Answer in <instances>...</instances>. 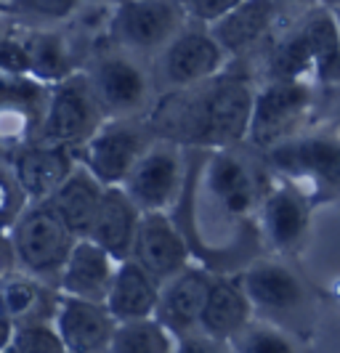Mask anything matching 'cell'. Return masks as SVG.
I'll use <instances>...</instances> for the list:
<instances>
[{
    "mask_svg": "<svg viewBox=\"0 0 340 353\" xmlns=\"http://www.w3.org/2000/svg\"><path fill=\"white\" fill-rule=\"evenodd\" d=\"M11 27H14V17L11 14H0V40L11 32Z\"/></svg>",
    "mask_w": 340,
    "mask_h": 353,
    "instance_id": "8d00e7d4",
    "label": "cell"
},
{
    "mask_svg": "<svg viewBox=\"0 0 340 353\" xmlns=\"http://www.w3.org/2000/svg\"><path fill=\"white\" fill-rule=\"evenodd\" d=\"M229 345L234 353H295L290 337L263 321H250L229 340Z\"/></svg>",
    "mask_w": 340,
    "mask_h": 353,
    "instance_id": "f546056e",
    "label": "cell"
},
{
    "mask_svg": "<svg viewBox=\"0 0 340 353\" xmlns=\"http://www.w3.org/2000/svg\"><path fill=\"white\" fill-rule=\"evenodd\" d=\"M104 192H107V186L93 176L86 165L77 162V168L72 170V176L59 186V192L48 199V205L64 221V226L77 239H83L93 229V221L99 215Z\"/></svg>",
    "mask_w": 340,
    "mask_h": 353,
    "instance_id": "603a6c76",
    "label": "cell"
},
{
    "mask_svg": "<svg viewBox=\"0 0 340 353\" xmlns=\"http://www.w3.org/2000/svg\"><path fill=\"white\" fill-rule=\"evenodd\" d=\"M120 261H114L104 248L90 239H77L70 252V261L61 271L59 292L90 303H104L109 287L114 282Z\"/></svg>",
    "mask_w": 340,
    "mask_h": 353,
    "instance_id": "d6986e66",
    "label": "cell"
},
{
    "mask_svg": "<svg viewBox=\"0 0 340 353\" xmlns=\"http://www.w3.org/2000/svg\"><path fill=\"white\" fill-rule=\"evenodd\" d=\"M83 70L107 120H146L162 96L154 61L114 43L99 48Z\"/></svg>",
    "mask_w": 340,
    "mask_h": 353,
    "instance_id": "7a4b0ae2",
    "label": "cell"
},
{
    "mask_svg": "<svg viewBox=\"0 0 340 353\" xmlns=\"http://www.w3.org/2000/svg\"><path fill=\"white\" fill-rule=\"evenodd\" d=\"M27 205L30 202H27V196L21 194L17 178L8 168V159H0V231L3 234L14 226V221L21 215V210Z\"/></svg>",
    "mask_w": 340,
    "mask_h": 353,
    "instance_id": "1f68e13d",
    "label": "cell"
},
{
    "mask_svg": "<svg viewBox=\"0 0 340 353\" xmlns=\"http://www.w3.org/2000/svg\"><path fill=\"white\" fill-rule=\"evenodd\" d=\"M338 48L340 30L332 11L317 14L271 51V80H301L306 72L319 70Z\"/></svg>",
    "mask_w": 340,
    "mask_h": 353,
    "instance_id": "30bf717a",
    "label": "cell"
},
{
    "mask_svg": "<svg viewBox=\"0 0 340 353\" xmlns=\"http://www.w3.org/2000/svg\"><path fill=\"white\" fill-rule=\"evenodd\" d=\"M3 353H19V351H14V348H8V351H3Z\"/></svg>",
    "mask_w": 340,
    "mask_h": 353,
    "instance_id": "b9f144b4",
    "label": "cell"
},
{
    "mask_svg": "<svg viewBox=\"0 0 340 353\" xmlns=\"http://www.w3.org/2000/svg\"><path fill=\"white\" fill-rule=\"evenodd\" d=\"M27 59H30V74L46 83V85H59L72 74L83 72V59L74 51L70 35L64 27H30L17 21Z\"/></svg>",
    "mask_w": 340,
    "mask_h": 353,
    "instance_id": "e0dca14e",
    "label": "cell"
},
{
    "mask_svg": "<svg viewBox=\"0 0 340 353\" xmlns=\"http://www.w3.org/2000/svg\"><path fill=\"white\" fill-rule=\"evenodd\" d=\"M3 3H6V6H8V8H11V3H14V0H3Z\"/></svg>",
    "mask_w": 340,
    "mask_h": 353,
    "instance_id": "60d3db41",
    "label": "cell"
},
{
    "mask_svg": "<svg viewBox=\"0 0 340 353\" xmlns=\"http://www.w3.org/2000/svg\"><path fill=\"white\" fill-rule=\"evenodd\" d=\"M51 88L32 74L0 72V149L6 154L40 141L51 104Z\"/></svg>",
    "mask_w": 340,
    "mask_h": 353,
    "instance_id": "9c48e42d",
    "label": "cell"
},
{
    "mask_svg": "<svg viewBox=\"0 0 340 353\" xmlns=\"http://www.w3.org/2000/svg\"><path fill=\"white\" fill-rule=\"evenodd\" d=\"M252 106L250 83L221 72L202 85L162 93L146 120L157 139L186 149H232L250 133Z\"/></svg>",
    "mask_w": 340,
    "mask_h": 353,
    "instance_id": "6da1fadb",
    "label": "cell"
},
{
    "mask_svg": "<svg viewBox=\"0 0 340 353\" xmlns=\"http://www.w3.org/2000/svg\"><path fill=\"white\" fill-rule=\"evenodd\" d=\"M86 0H14L11 17L30 27H64Z\"/></svg>",
    "mask_w": 340,
    "mask_h": 353,
    "instance_id": "f1b7e54d",
    "label": "cell"
},
{
    "mask_svg": "<svg viewBox=\"0 0 340 353\" xmlns=\"http://www.w3.org/2000/svg\"><path fill=\"white\" fill-rule=\"evenodd\" d=\"M59 298L61 292L54 284L43 282L32 274H24L14 265L0 274V303L17 327L54 321Z\"/></svg>",
    "mask_w": 340,
    "mask_h": 353,
    "instance_id": "44dd1931",
    "label": "cell"
},
{
    "mask_svg": "<svg viewBox=\"0 0 340 353\" xmlns=\"http://www.w3.org/2000/svg\"><path fill=\"white\" fill-rule=\"evenodd\" d=\"M186 152V146L157 136L149 143L139 165L123 183V189L143 212H170L183 199L189 181Z\"/></svg>",
    "mask_w": 340,
    "mask_h": 353,
    "instance_id": "277c9868",
    "label": "cell"
},
{
    "mask_svg": "<svg viewBox=\"0 0 340 353\" xmlns=\"http://www.w3.org/2000/svg\"><path fill=\"white\" fill-rule=\"evenodd\" d=\"M6 159L27 202H48L77 168V157L72 149L46 141L27 143L6 154Z\"/></svg>",
    "mask_w": 340,
    "mask_h": 353,
    "instance_id": "4fadbf2b",
    "label": "cell"
},
{
    "mask_svg": "<svg viewBox=\"0 0 340 353\" xmlns=\"http://www.w3.org/2000/svg\"><path fill=\"white\" fill-rule=\"evenodd\" d=\"M279 0H242L223 19L210 24V32L229 56L250 51L274 27Z\"/></svg>",
    "mask_w": 340,
    "mask_h": 353,
    "instance_id": "d4e9b609",
    "label": "cell"
},
{
    "mask_svg": "<svg viewBox=\"0 0 340 353\" xmlns=\"http://www.w3.org/2000/svg\"><path fill=\"white\" fill-rule=\"evenodd\" d=\"M14 332H17V324L11 321V316L6 314V308H3V303H0V353L11 348Z\"/></svg>",
    "mask_w": 340,
    "mask_h": 353,
    "instance_id": "d590c367",
    "label": "cell"
},
{
    "mask_svg": "<svg viewBox=\"0 0 340 353\" xmlns=\"http://www.w3.org/2000/svg\"><path fill=\"white\" fill-rule=\"evenodd\" d=\"M311 104V90L303 80H271L266 88L255 90V106L248 141L261 149H274L287 141L292 125L301 120Z\"/></svg>",
    "mask_w": 340,
    "mask_h": 353,
    "instance_id": "8fae6325",
    "label": "cell"
},
{
    "mask_svg": "<svg viewBox=\"0 0 340 353\" xmlns=\"http://www.w3.org/2000/svg\"><path fill=\"white\" fill-rule=\"evenodd\" d=\"M141 218L143 210L130 199V194L123 186H107L99 215L93 221V229L83 239L96 242L99 248L107 250L114 261L123 263L133 255V245H136V236H139Z\"/></svg>",
    "mask_w": 340,
    "mask_h": 353,
    "instance_id": "ac0fdd59",
    "label": "cell"
},
{
    "mask_svg": "<svg viewBox=\"0 0 340 353\" xmlns=\"http://www.w3.org/2000/svg\"><path fill=\"white\" fill-rule=\"evenodd\" d=\"M210 287H213V276L205 268L186 265L181 274L162 284L160 305H157L154 319L176 337L199 332V321H202V311L208 305Z\"/></svg>",
    "mask_w": 340,
    "mask_h": 353,
    "instance_id": "9a60e30c",
    "label": "cell"
},
{
    "mask_svg": "<svg viewBox=\"0 0 340 353\" xmlns=\"http://www.w3.org/2000/svg\"><path fill=\"white\" fill-rule=\"evenodd\" d=\"M189 21L181 0H117L112 43L154 61Z\"/></svg>",
    "mask_w": 340,
    "mask_h": 353,
    "instance_id": "5b68a950",
    "label": "cell"
},
{
    "mask_svg": "<svg viewBox=\"0 0 340 353\" xmlns=\"http://www.w3.org/2000/svg\"><path fill=\"white\" fill-rule=\"evenodd\" d=\"M261 223L277 250H292L301 245L308 231V208L303 196L290 186H279L261 202Z\"/></svg>",
    "mask_w": 340,
    "mask_h": 353,
    "instance_id": "4316f807",
    "label": "cell"
},
{
    "mask_svg": "<svg viewBox=\"0 0 340 353\" xmlns=\"http://www.w3.org/2000/svg\"><path fill=\"white\" fill-rule=\"evenodd\" d=\"M271 165L290 176H311L327 186H340V141L338 139H303L282 141L269 149Z\"/></svg>",
    "mask_w": 340,
    "mask_h": 353,
    "instance_id": "7402d4cb",
    "label": "cell"
},
{
    "mask_svg": "<svg viewBox=\"0 0 340 353\" xmlns=\"http://www.w3.org/2000/svg\"><path fill=\"white\" fill-rule=\"evenodd\" d=\"M208 162L202 165L205 192L226 218H245L258 205V181L250 165L232 149H205Z\"/></svg>",
    "mask_w": 340,
    "mask_h": 353,
    "instance_id": "5bb4252c",
    "label": "cell"
},
{
    "mask_svg": "<svg viewBox=\"0 0 340 353\" xmlns=\"http://www.w3.org/2000/svg\"><path fill=\"white\" fill-rule=\"evenodd\" d=\"M11 348L19 353H70V348L61 340L54 321H40V324H21V327H17Z\"/></svg>",
    "mask_w": 340,
    "mask_h": 353,
    "instance_id": "4dcf8cb0",
    "label": "cell"
},
{
    "mask_svg": "<svg viewBox=\"0 0 340 353\" xmlns=\"http://www.w3.org/2000/svg\"><path fill=\"white\" fill-rule=\"evenodd\" d=\"M332 17H335V21H338V30H340V8H332Z\"/></svg>",
    "mask_w": 340,
    "mask_h": 353,
    "instance_id": "ab89813d",
    "label": "cell"
},
{
    "mask_svg": "<svg viewBox=\"0 0 340 353\" xmlns=\"http://www.w3.org/2000/svg\"><path fill=\"white\" fill-rule=\"evenodd\" d=\"M173 353H226V348H223L221 340H213V337L202 335V332H192L186 337H179Z\"/></svg>",
    "mask_w": 340,
    "mask_h": 353,
    "instance_id": "e575fe53",
    "label": "cell"
},
{
    "mask_svg": "<svg viewBox=\"0 0 340 353\" xmlns=\"http://www.w3.org/2000/svg\"><path fill=\"white\" fill-rule=\"evenodd\" d=\"M130 258L165 284L192 265V245L170 212H143Z\"/></svg>",
    "mask_w": 340,
    "mask_h": 353,
    "instance_id": "7c38bea8",
    "label": "cell"
},
{
    "mask_svg": "<svg viewBox=\"0 0 340 353\" xmlns=\"http://www.w3.org/2000/svg\"><path fill=\"white\" fill-rule=\"evenodd\" d=\"M3 154H6V152H3V149H0V157H3Z\"/></svg>",
    "mask_w": 340,
    "mask_h": 353,
    "instance_id": "7bdbcfd3",
    "label": "cell"
},
{
    "mask_svg": "<svg viewBox=\"0 0 340 353\" xmlns=\"http://www.w3.org/2000/svg\"><path fill=\"white\" fill-rule=\"evenodd\" d=\"M181 3H183V8H186L192 21L210 27L218 19L226 17L234 6H239L242 0H181Z\"/></svg>",
    "mask_w": 340,
    "mask_h": 353,
    "instance_id": "836d02e7",
    "label": "cell"
},
{
    "mask_svg": "<svg viewBox=\"0 0 340 353\" xmlns=\"http://www.w3.org/2000/svg\"><path fill=\"white\" fill-rule=\"evenodd\" d=\"M54 324L70 353H109L112 337L117 332V319L104 303L80 301L61 295L56 305Z\"/></svg>",
    "mask_w": 340,
    "mask_h": 353,
    "instance_id": "2e32d148",
    "label": "cell"
},
{
    "mask_svg": "<svg viewBox=\"0 0 340 353\" xmlns=\"http://www.w3.org/2000/svg\"><path fill=\"white\" fill-rule=\"evenodd\" d=\"M162 284L133 258H128L117 265L114 282L109 287V295L104 305L109 314L117 319V324L126 321H143L157 316Z\"/></svg>",
    "mask_w": 340,
    "mask_h": 353,
    "instance_id": "ffe728a7",
    "label": "cell"
},
{
    "mask_svg": "<svg viewBox=\"0 0 340 353\" xmlns=\"http://www.w3.org/2000/svg\"><path fill=\"white\" fill-rule=\"evenodd\" d=\"M239 284L245 287L252 308H263L271 314H285L298 308L303 301V287L298 276L282 263L274 261H258L245 268L239 276Z\"/></svg>",
    "mask_w": 340,
    "mask_h": 353,
    "instance_id": "cb8c5ba5",
    "label": "cell"
},
{
    "mask_svg": "<svg viewBox=\"0 0 340 353\" xmlns=\"http://www.w3.org/2000/svg\"><path fill=\"white\" fill-rule=\"evenodd\" d=\"M226 59L229 53L221 48L210 27L189 21L173 37V43L154 59V74H157L160 93L186 90L213 80L223 72Z\"/></svg>",
    "mask_w": 340,
    "mask_h": 353,
    "instance_id": "8992f818",
    "label": "cell"
},
{
    "mask_svg": "<svg viewBox=\"0 0 340 353\" xmlns=\"http://www.w3.org/2000/svg\"><path fill=\"white\" fill-rule=\"evenodd\" d=\"M176 343L179 337L168 327H162L157 319L126 321V324H117L109 353H173Z\"/></svg>",
    "mask_w": 340,
    "mask_h": 353,
    "instance_id": "83f0119b",
    "label": "cell"
},
{
    "mask_svg": "<svg viewBox=\"0 0 340 353\" xmlns=\"http://www.w3.org/2000/svg\"><path fill=\"white\" fill-rule=\"evenodd\" d=\"M252 321V303L245 287L232 279H213L208 305L202 311L199 332L221 343H229L239 330Z\"/></svg>",
    "mask_w": 340,
    "mask_h": 353,
    "instance_id": "484cf974",
    "label": "cell"
},
{
    "mask_svg": "<svg viewBox=\"0 0 340 353\" xmlns=\"http://www.w3.org/2000/svg\"><path fill=\"white\" fill-rule=\"evenodd\" d=\"M152 141L154 133L149 120H107L74 149V157L104 186H123Z\"/></svg>",
    "mask_w": 340,
    "mask_h": 353,
    "instance_id": "52a82bcc",
    "label": "cell"
},
{
    "mask_svg": "<svg viewBox=\"0 0 340 353\" xmlns=\"http://www.w3.org/2000/svg\"><path fill=\"white\" fill-rule=\"evenodd\" d=\"M0 14H11V8H8V6H6L3 0H0Z\"/></svg>",
    "mask_w": 340,
    "mask_h": 353,
    "instance_id": "f35d334b",
    "label": "cell"
},
{
    "mask_svg": "<svg viewBox=\"0 0 340 353\" xmlns=\"http://www.w3.org/2000/svg\"><path fill=\"white\" fill-rule=\"evenodd\" d=\"M0 72L30 74V59H27V48H24V40H21V32L17 27V19H14L11 32L0 40Z\"/></svg>",
    "mask_w": 340,
    "mask_h": 353,
    "instance_id": "d6a6232c",
    "label": "cell"
},
{
    "mask_svg": "<svg viewBox=\"0 0 340 353\" xmlns=\"http://www.w3.org/2000/svg\"><path fill=\"white\" fill-rule=\"evenodd\" d=\"M104 123H107V114L83 70L51 88V104L40 130V141L67 146L74 152Z\"/></svg>",
    "mask_w": 340,
    "mask_h": 353,
    "instance_id": "ba28073f",
    "label": "cell"
},
{
    "mask_svg": "<svg viewBox=\"0 0 340 353\" xmlns=\"http://www.w3.org/2000/svg\"><path fill=\"white\" fill-rule=\"evenodd\" d=\"M8 252L14 268L32 274L59 290L61 271L70 261V252L77 242L64 221L48 202H30L14 226L6 231Z\"/></svg>",
    "mask_w": 340,
    "mask_h": 353,
    "instance_id": "3957f363",
    "label": "cell"
},
{
    "mask_svg": "<svg viewBox=\"0 0 340 353\" xmlns=\"http://www.w3.org/2000/svg\"><path fill=\"white\" fill-rule=\"evenodd\" d=\"M327 8H340V0H322Z\"/></svg>",
    "mask_w": 340,
    "mask_h": 353,
    "instance_id": "74e56055",
    "label": "cell"
}]
</instances>
